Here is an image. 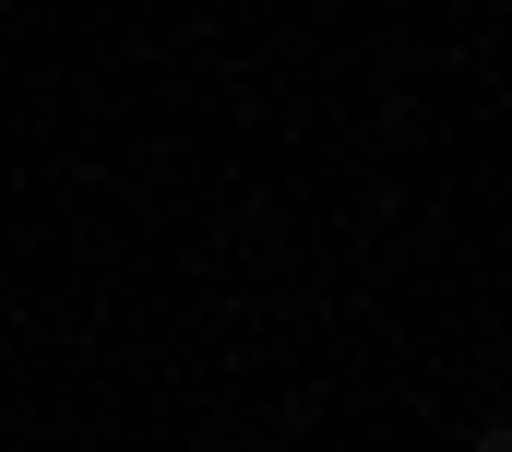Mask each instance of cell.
Returning a JSON list of instances; mask_svg holds the SVG:
<instances>
[{"mask_svg":"<svg viewBox=\"0 0 512 452\" xmlns=\"http://www.w3.org/2000/svg\"><path fill=\"white\" fill-rule=\"evenodd\" d=\"M477 452H512V417H501V429H489V441H477Z\"/></svg>","mask_w":512,"mask_h":452,"instance_id":"cell-1","label":"cell"}]
</instances>
